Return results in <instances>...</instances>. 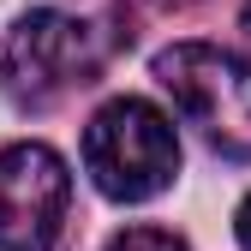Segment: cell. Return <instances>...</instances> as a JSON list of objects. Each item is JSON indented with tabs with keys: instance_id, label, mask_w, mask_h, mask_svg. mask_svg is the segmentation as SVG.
I'll return each mask as SVG.
<instances>
[{
	"instance_id": "cell-4",
	"label": "cell",
	"mask_w": 251,
	"mask_h": 251,
	"mask_svg": "<svg viewBox=\"0 0 251 251\" xmlns=\"http://www.w3.org/2000/svg\"><path fill=\"white\" fill-rule=\"evenodd\" d=\"M72 209V174L48 144L0 150V251H54Z\"/></svg>"
},
{
	"instance_id": "cell-8",
	"label": "cell",
	"mask_w": 251,
	"mask_h": 251,
	"mask_svg": "<svg viewBox=\"0 0 251 251\" xmlns=\"http://www.w3.org/2000/svg\"><path fill=\"white\" fill-rule=\"evenodd\" d=\"M162 6H174V12H179V6H198V0H162Z\"/></svg>"
},
{
	"instance_id": "cell-6",
	"label": "cell",
	"mask_w": 251,
	"mask_h": 251,
	"mask_svg": "<svg viewBox=\"0 0 251 251\" xmlns=\"http://www.w3.org/2000/svg\"><path fill=\"white\" fill-rule=\"evenodd\" d=\"M233 233H239V245L251 251V198H245V203H239V215H233Z\"/></svg>"
},
{
	"instance_id": "cell-7",
	"label": "cell",
	"mask_w": 251,
	"mask_h": 251,
	"mask_svg": "<svg viewBox=\"0 0 251 251\" xmlns=\"http://www.w3.org/2000/svg\"><path fill=\"white\" fill-rule=\"evenodd\" d=\"M239 24H245V36H251V0H239Z\"/></svg>"
},
{
	"instance_id": "cell-5",
	"label": "cell",
	"mask_w": 251,
	"mask_h": 251,
	"mask_svg": "<svg viewBox=\"0 0 251 251\" xmlns=\"http://www.w3.org/2000/svg\"><path fill=\"white\" fill-rule=\"evenodd\" d=\"M108 251H185V239H174L168 227H126L108 239Z\"/></svg>"
},
{
	"instance_id": "cell-1",
	"label": "cell",
	"mask_w": 251,
	"mask_h": 251,
	"mask_svg": "<svg viewBox=\"0 0 251 251\" xmlns=\"http://www.w3.org/2000/svg\"><path fill=\"white\" fill-rule=\"evenodd\" d=\"M84 174L114 203H150L179 174L174 120L144 96H114L84 126Z\"/></svg>"
},
{
	"instance_id": "cell-3",
	"label": "cell",
	"mask_w": 251,
	"mask_h": 251,
	"mask_svg": "<svg viewBox=\"0 0 251 251\" xmlns=\"http://www.w3.org/2000/svg\"><path fill=\"white\" fill-rule=\"evenodd\" d=\"M108 66V36L72 12H24L0 42V90L18 108H54L72 90L96 84Z\"/></svg>"
},
{
	"instance_id": "cell-2",
	"label": "cell",
	"mask_w": 251,
	"mask_h": 251,
	"mask_svg": "<svg viewBox=\"0 0 251 251\" xmlns=\"http://www.w3.org/2000/svg\"><path fill=\"white\" fill-rule=\"evenodd\" d=\"M155 84L215 155L251 162V60L215 42H174L155 54Z\"/></svg>"
}]
</instances>
